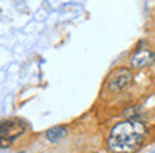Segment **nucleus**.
I'll return each mask as SVG.
<instances>
[{
	"mask_svg": "<svg viewBox=\"0 0 155 153\" xmlns=\"http://www.w3.org/2000/svg\"><path fill=\"white\" fill-rule=\"evenodd\" d=\"M147 136V128L142 122L128 118L117 123L110 130L107 140V148L110 153H134L143 143Z\"/></svg>",
	"mask_w": 155,
	"mask_h": 153,
	"instance_id": "obj_1",
	"label": "nucleus"
},
{
	"mask_svg": "<svg viewBox=\"0 0 155 153\" xmlns=\"http://www.w3.org/2000/svg\"><path fill=\"white\" fill-rule=\"evenodd\" d=\"M25 130H27V125H25V122L22 118H7V120H2V125H0L2 148L10 146V143L14 142L17 136H20Z\"/></svg>",
	"mask_w": 155,
	"mask_h": 153,
	"instance_id": "obj_2",
	"label": "nucleus"
},
{
	"mask_svg": "<svg viewBox=\"0 0 155 153\" xmlns=\"http://www.w3.org/2000/svg\"><path fill=\"white\" fill-rule=\"evenodd\" d=\"M132 72L128 68H125V67H120V68H117L114 73H112L110 76H108V82H107V86L110 92H122L124 88H127L128 85L132 83Z\"/></svg>",
	"mask_w": 155,
	"mask_h": 153,
	"instance_id": "obj_3",
	"label": "nucleus"
},
{
	"mask_svg": "<svg viewBox=\"0 0 155 153\" xmlns=\"http://www.w3.org/2000/svg\"><path fill=\"white\" fill-rule=\"evenodd\" d=\"M155 62V53L152 52L150 48H137L134 52L130 58V68L134 70H140V68H145V67L152 65Z\"/></svg>",
	"mask_w": 155,
	"mask_h": 153,
	"instance_id": "obj_4",
	"label": "nucleus"
},
{
	"mask_svg": "<svg viewBox=\"0 0 155 153\" xmlns=\"http://www.w3.org/2000/svg\"><path fill=\"white\" fill-rule=\"evenodd\" d=\"M65 135H67V128H65V126H52V128H48L47 133H45L47 140L52 143L60 140V138H64Z\"/></svg>",
	"mask_w": 155,
	"mask_h": 153,
	"instance_id": "obj_5",
	"label": "nucleus"
},
{
	"mask_svg": "<svg viewBox=\"0 0 155 153\" xmlns=\"http://www.w3.org/2000/svg\"><path fill=\"white\" fill-rule=\"evenodd\" d=\"M138 112H140V108H138V106H132L130 110H125L124 115H125V116H128V118H135V120H138Z\"/></svg>",
	"mask_w": 155,
	"mask_h": 153,
	"instance_id": "obj_6",
	"label": "nucleus"
},
{
	"mask_svg": "<svg viewBox=\"0 0 155 153\" xmlns=\"http://www.w3.org/2000/svg\"><path fill=\"white\" fill-rule=\"evenodd\" d=\"M17 153H27V151H17Z\"/></svg>",
	"mask_w": 155,
	"mask_h": 153,
	"instance_id": "obj_7",
	"label": "nucleus"
}]
</instances>
